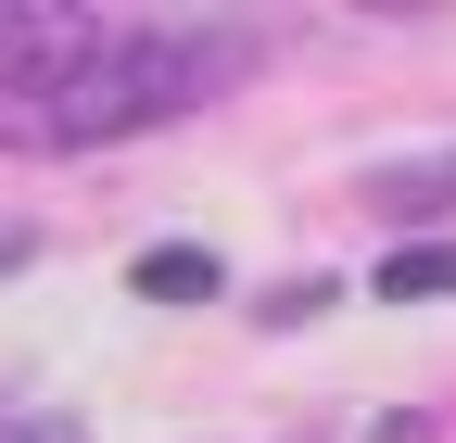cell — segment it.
Returning <instances> with one entry per match:
<instances>
[{
	"label": "cell",
	"mask_w": 456,
	"mask_h": 443,
	"mask_svg": "<svg viewBox=\"0 0 456 443\" xmlns=\"http://www.w3.org/2000/svg\"><path fill=\"white\" fill-rule=\"evenodd\" d=\"M140 292L152 304H203L216 292V254H140Z\"/></svg>",
	"instance_id": "2"
},
{
	"label": "cell",
	"mask_w": 456,
	"mask_h": 443,
	"mask_svg": "<svg viewBox=\"0 0 456 443\" xmlns=\"http://www.w3.org/2000/svg\"><path fill=\"white\" fill-rule=\"evenodd\" d=\"M380 292H393V304H419V292H456V241H431V254H393V266H380Z\"/></svg>",
	"instance_id": "3"
},
{
	"label": "cell",
	"mask_w": 456,
	"mask_h": 443,
	"mask_svg": "<svg viewBox=\"0 0 456 443\" xmlns=\"http://www.w3.org/2000/svg\"><path fill=\"white\" fill-rule=\"evenodd\" d=\"M26 254H38V229H0V279H13V266H26Z\"/></svg>",
	"instance_id": "5"
},
{
	"label": "cell",
	"mask_w": 456,
	"mask_h": 443,
	"mask_svg": "<svg viewBox=\"0 0 456 443\" xmlns=\"http://www.w3.org/2000/svg\"><path fill=\"white\" fill-rule=\"evenodd\" d=\"M241 77V38L228 26H102V13H0V101L51 140V152H89V140H127L216 101Z\"/></svg>",
	"instance_id": "1"
},
{
	"label": "cell",
	"mask_w": 456,
	"mask_h": 443,
	"mask_svg": "<svg viewBox=\"0 0 456 443\" xmlns=\"http://www.w3.org/2000/svg\"><path fill=\"white\" fill-rule=\"evenodd\" d=\"M0 443H77V418H26V431H0Z\"/></svg>",
	"instance_id": "4"
}]
</instances>
